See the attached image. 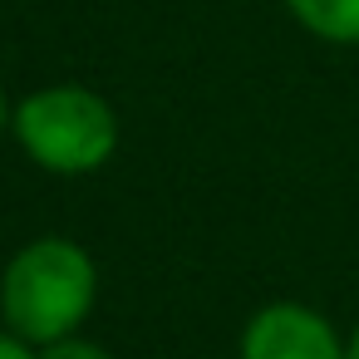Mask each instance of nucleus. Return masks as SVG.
<instances>
[{
	"label": "nucleus",
	"instance_id": "nucleus-1",
	"mask_svg": "<svg viewBox=\"0 0 359 359\" xmlns=\"http://www.w3.org/2000/svg\"><path fill=\"white\" fill-rule=\"evenodd\" d=\"M94 295L99 271L89 251L69 236H40L20 246L0 276V315H6V330L25 344L69 339L94 310Z\"/></svg>",
	"mask_w": 359,
	"mask_h": 359
},
{
	"label": "nucleus",
	"instance_id": "nucleus-2",
	"mask_svg": "<svg viewBox=\"0 0 359 359\" xmlns=\"http://www.w3.org/2000/svg\"><path fill=\"white\" fill-rule=\"evenodd\" d=\"M11 128H15L20 148L45 172H60V177L94 172L118 148V118H114L109 99H99L94 89H79V84L35 89L30 99L15 104Z\"/></svg>",
	"mask_w": 359,
	"mask_h": 359
},
{
	"label": "nucleus",
	"instance_id": "nucleus-3",
	"mask_svg": "<svg viewBox=\"0 0 359 359\" xmlns=\"http://www.w3.org/2000/svg\"><path fill=\"white\" fill-rule=\"evenodd\" d=\"M241 359H344V339L315 305L271 300L246 320Z\"/></svg>",
	"mask_w": 359,
	"mask_h": 359
},
{
	"label": "nucleus",
	"instance_id": "nucleus-4",
	"mask_svg": "<svg viewBox=\"0 0 359 359\" xmlns=\"http://www.w3.org/2000/svg\"><path fill=\"white\" fill-rule=\"evenodd\" d=\"M285 11L325 45H359V0H285Z\"/></svg>",
	"mask_w": 359,
	"mask_h": 359
},
{
	"label": "nucleus",
	"instance_id": "nucleus-5",
	"mask_svg": "<svg viewBox=\"0 0 359 359\" xmlns=\"http://www.w3.org/2000/svg\"><path fill=\"white\" fill-rule=\"evenodd\" d=\"M35 359H109L94 339H79V334H69V339H55V344H40V354Z\"/></svg>",
	"mask_w": 359,
	"mask_h": 359
},
{
	"label": "nucleus",
	"instance_id": "nucleus-6",
	"mask_svg": "<svg viewBox=\"0 0 359 359\" xmlns=\"http://www.w3.org/2000/svg\"><path fill=\"white\" fill-rule=\"evenodd\" d=\"M0 359H35V354H30V344H25L20 334L0 330Z\"/></svg>",
	"mask_w": 359,
	"mask_h": 359
},
{
	"label": "nucleus",
	"instance_id": "nucleus-7",
	"mask_svg": "<svg viewBox=\"0 0 359 359\" xmlns=\"http://www.w3.org/2000/svg\"><path fill=\"white\" fill-rule=\"evenodd\" d=\"M344 359H359V325H354L349 339H344Z\"/></svg>",
	"mask_w": 359,
	"mask_h": 359
},
{
	"label": "nucleus",
	"instance_id": "nucleus-8",
	"mask_svg": "<svg viewBox=\"0 0 359 359\" xmlns=\"http://www.w3.org/2000/svg\"><path fill=\"white\" fill-rule=\"evenodd\" d=\"M11 123V109H6V94H0V128H6Z\"/></svg>",
	"mask_w": 359,
	"mask_h": 359
}]
</instances>
